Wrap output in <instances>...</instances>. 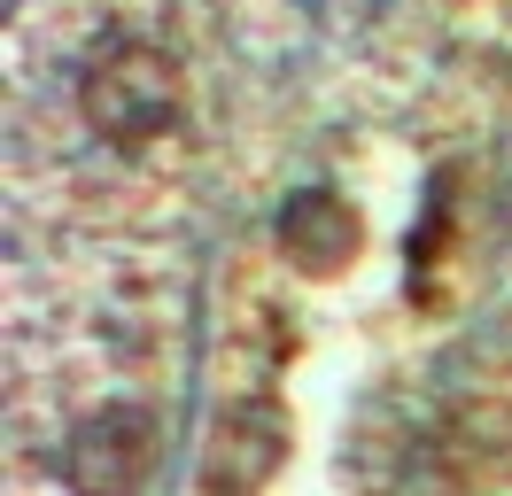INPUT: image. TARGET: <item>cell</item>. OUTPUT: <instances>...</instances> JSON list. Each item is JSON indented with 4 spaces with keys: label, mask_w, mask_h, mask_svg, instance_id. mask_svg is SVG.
<instances>
[{
    "label": "cell",
    "mask_w": 512,
    "mask_h": 496,
    "mask_svg": "<svg viewBox=\"0 0 512 496\" xmlns=\"http://www.w3.org/2000/svg\"><path fill=\"white\" fill-rule=\"evenodd\" d=\"M148 419H94V427L70 442V481L86 496H132L140 489V473H148Z\"/></svg>",
    "instance_id": "obj_2"
},
{
    "label": "cell",
    "mask_w": 512,
    "mask_h": 496,
    "mask_svg": "<svg viewBox=\"0 0 512 496\" xmlns=\"http://www.w3.org/2000/svg\"><path fill=\"white\" fill-rule=\"evenodd\" d=\"M78 101L109 140H156L163 124H179V78H171V62L156 47H109L86 70Z\"/></svg>",
    "instance_id": "obj_1"
}]
</instances>
